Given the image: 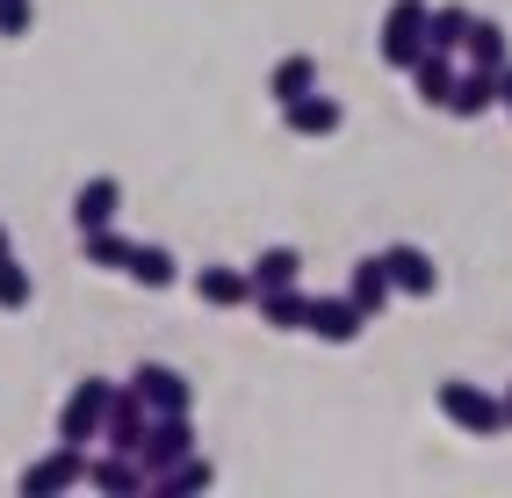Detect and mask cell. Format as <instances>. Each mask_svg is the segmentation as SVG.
Returning a JSON list of instances; mask_svg holds the SVG:
<instances>
[{"label":"cell","mask_w":512,"mask_h":498,"mask_svg":"<svg viewBox=\"0 0 512 498\" xmlns=\"http://www.w3.org/2000/svg\"><path fill=\"white\" fill-rule=\"evenodd\" d=\"M433 405H440V419H448V426H462V434H476V441L505 434V397H491L484 383H462V376H448V383L433 390Z\"/></svg>","instance_id":"6da1fadb"},{"label":"cell","mask_w":512,"mask_h":498,"mask_svg":"<svg viewBox=\"0 0 512 498\" xmlns=\"http://www.w3.org/2000/svg\"><path fill=\"white\" fill-rule=\"evenodd\" d=\"M426 8L433 0H390L383 29H375V51H383L390 73H412V58L426 51Z\"/></svg>","instance_id":"7a4b0ae2"},{"label":"cell","mask_w":512,"mask_h":498,"mask_svg":"<svg viewBox=\"0 0 512 498\" xmlns=\"http://www.w3.org/2000/svg\"><path fill=\"white\" fill-rule=\"evenodd\" d=\"M109 376H80L73 383V397H65V405H58V441L65 448H94L101 441V412H109Z\"/></svg>","instance_id":"3957f363"},{"label":"cell","mask_w":512,"mask_h":498,"mask_svg":"<svg viewBox=\"0 0 512 498\" xmlns=\"http://www.w3.org/2000/svg\"><path fill=\"white\" fill-rule=\"evenodd\" d=\"M181 455H195V419H188V412H159V419L145 426V441H138V462H145V484H152L159 470H174Z\"/></svg>","instance_id":"277c9868"},{"label":"cell","mask_w":512,"mask_h":498,"mask_svg":"<svg viewBox=\"0 0 512 498\" xmlns=\"http://www.w3.org/2000/svg\"><path fill=\"white\" fill-rule=\"evenodd\" d=\"M130 390L145 397L152 419H159V412H195V383H188L181 369H166V361H138V369H130Z\"/></svg>","instance_id":"5b68a950"},{"label":"cell","mask_w":512,"mask_h":498,"mask_svg":"<svg viewBox=\"0 0 512 498\" xmlns=\"http://www.w3.org/2000/svg\"><path fill=\"white\" fill-rule=\"evenodd\" d=\"M73 484H87V448H65V441L22 470V498H58V491H73Z\"/></svg>","instance_id":"8992f818"},{"label":"cell","mask_w":512,"mask_h":498,"mask_svg":"<svg viewBox=\"0 0 512 498\" xmlns=\"http://www.w3.org/2000/svg\"><path fill=\"white\" fill-rule=\"evenodd\" d=\"M145 426H152L145 397L130 390V383H116V390H109V412H101V448H116V455H138Z\"/></svg>","instance_id":"52a82bcc"},{"label":"cell","mask_w":512,"mask_h":498,"mask_svg":"<svg viewBox=\"0 0 512 498\" xmlns=\"http://www.w3.org/2000/svg\"><path fill=\"white\" fill-rule=\"evenodd\" d=\"M303 332H311V340H325V347H354L361 332H368V318L354 311V296H311Z\"/></svg>","instance_id":"ba28073f"},{"label":"cell","mask_w":512,"mask_h":498,"mask_svg":"<svg viewBox=\"0 0 512 498\" xmlns=\"http://www.w3.org/2000/svg\"><path fill=\"white\" fill-rule=\"evenodd\" d=\"M383 268H390V289H397V296H419V304H426V296L440 289V268H433V253H426V246H412V239L383 246Z\"/></svg>","instance_id":"9c48e42d"},{"label":"cell","mask_w":512,"mask_h":498,"mask_svg":"<svg viewBox=\"0 0 512 498\" xmlns=\"http://www.w3.org/2000/svg\"><path fill=\"white\" fill-rule=\"evenodd\" d=\"M282 123H289V138H339V123H347V109H339L325 87H311V94H296V102L282 109Z\"/></svg>","instance_id":"30bf717a"},{"label":"cell","mask_w":512,"mask_h":498,"mask_svg":"<svg viewBox=\"0 0 512 498\" xmlns=\"http://www.w3.org/2000/svg\"><path fill=\"white\" fill-rule=\"evenodd\" d=\"M87 484H94L101 498H138V491H145V462L101 448V455H87Z\"/></svg>","instance_id":"8fae6325"},{"label":"cell","mask_w":512,"mask_h":498,"mask_svg":"<svg viewBox=\"0 0 512 498\" xmlns=\"http://www.w3.org/2000/svg\"><path fill=\"white\" fill-rule=\"evenodd\" d=\"M116 217H123V181H116V174L80 181V195H73V231H101V224H116Z\"/></svg>","instance_id":"7c38bea8"},{"label":"cell","mask_w":512,"mask_h":498,"mask_svg":"<svg viewBox=\"0 0 512 498\" xmlns=\"http://www.w3.org/2000/svg\"><path fill=\"white\" fill-rule=\"evenodd\" d=\"M195 296H202L210 311H238V304H253V275L210 260V268H195Z\"/></svg>","instance_id":"4fadbf2b"},{"label":"cell","mask_w":512,"mask_h":498,"mask_svg":"<svg viewBox=\"0 0 512 498\" xmlns=\"http://www.w3.org/2000/svg\"><path fill=\"white\" fill-rule=\"evenodd\" d=\"M347 296H354V311L375 325V318H383L390 311V268H383V253H368V260H354V275H347Z\"/></svg>","instance_id":"5bb4252c"},{"label":"cell","mask_w":512,"mask_h":498,"mask_svg":"<svg viewBox=\"0 0 512 498\" xmlns=\"http://www.w3.org/2000/svg\"><path fill=\"white\" fill-rule=\"evenodd\" d=\"M491 109H498V73H484V65L455 73V87H448V116H455V123H476V116H491Z\"/></svg>","instance_id":"9a60e30c"},{"label":"cell","mask_w":512,"mask_h":498,"mask_svg":"<svg viewBox=\"0 0 512 498\" xmlns=\"http://www.w3.org/2000/svg\"><path fill=\"white\" fill-rule=\"evenodd\" d=\"M412 87L426 109H448V87H455V51H419L412 58Z\"/></svg>","instance_id":"2e32d148"},{"label":"cell","mask_w":512,"mask_h":498,"mask_svg":"<svg viewBox=\"0 0 512 498\" xmlns=\"http://www.w3.org/2000/svg\"><path fill=\"white\" fill-rule=\"evenodd\" d=\"M318 87V58L311 51H289V58H275V73H267V94H275V102L289 109L296 94H311Z\"/></svg>","instance_id":"e0dca14e"},{"label":"cell","mask_w":512,"mask_h":498,"mask_svg":"<svg viewBox=\"0 0 512 498\" xmlns=\"http://www.w3.org/2000/svg\"><path fill=\"white\" fill-rule=\"evenodd\" d=\"M253 311H260V325H275V332H303V311H311V296H303L296 282H289V289H260V296H253Z\"/></svg>","instance_id":"ac0fdd59"},{"label":"cell","mask_w":512,"mask_h":498,"mask_svg":"<svg viewBox=\"0 0 512 498\" xmlns=\"http://www.w3.org/2000/svg\"><path fill=\"white\" fill-rule=\"evenodd\" d=\"M253 296L260 289H289V282H303V253L296 246H267V253H253Z\"/></svg>","instance_id":"d6986e66"},{"label":"cell","mask_w":512,"mask_h":498,"mask_svg":"<svg viewBox=\"0 0 512 498\" xmlns=\"http://www.w3.org/2000/svg\"><path fill=\"white\" fill-rule=\"evenodd\" d=\"M210 484H217V470H210V462H202V455H181L174 470H159L145 491H152V498H188V491H210Z\"/></svg>","instance_id":"ffe728a7"},{"label":"cell","mask_w":512,"mask_h":498,"mask_svg":"<svg viewBox=\"0 0 512 498\" xmlns=\"http://www.w3.org/2000/svg\"><path fill=\"white\" fill-rule=\"evenodd\" d=\"M138 289H174L181 282V260L166 253V246H130V268H123Z\"/></svg>","instance_id":"44dd1931"},{"label":"cell","mask_w":512,"mask_h":498,"mask_svg":"<svg viewBox=\"0 0 512 498\" xmlns=\"http://www.w3.org/2000/svg\"><path fill=\"white\" fill-rule=\"evenodd\" d=\"M469 8L462 0H448V8H426V51H462V37H469Z\"/></svg>","instance_id":"7402d4cb"},{"label":"cell","mask_w":512,"mask_h":498,"mask_svg":"<svg viewBox=\"0 0 512 498\" xmlns=\"http://www.w3.org/2000/svg\"><path fill=\"white\" fill-rule=\"evenodd\" d=\"M130 246H138V239H123V231L116 224H101V231H80V253H87V268H130Z\"/></svg>","instance_id":"603a6c76"},{"label":"cell","mask_w":512,"mask_h":498,"mask_svg":"<svg viewBox=\"0 0 512 498\" xmlns=\"http://www.w3.org/2000/svg\"><path fill=\"white\" fill-rule=\"evenodd\" d=\"M462 58H469V65H484V73H498V65H505V29L476 15V22H469V37H462Z\"/></svg>","instance_id":"cb8c5ba5"},{"label":"cell","mask_w":512,"mask_h":498,"mask_svg":"<svg viewBox=\"0 0 512 498\" xmlns=\"http://www.w3.org/2000/svg\"><path fill=\"white\" fill-rule=\"evenodd\" d=\"M29 296H37L29 268H22L15 253H0V311H29Z\"/></svg>","instance_id":"d4e9b609"},{"label":"cell","mask_w":512,"mask_h":498,"mask_svg":"<svg viewBox=\"0 0 512 498\" xmlns=\"http://www.w3.org/2000/svg\"><path fill=\"white\" fill-rule=\"evenodd\" d=\"M29 29H37V8L29 0H0V44H22Z\"/></svg>","instance_id":"484cf974"},{"label":"cell","mask_w":512,"mask_h":498,"mask_svg":"<svg viewBox=\"0 0 512 498\" xmlns=\"http://www.w3.org/2000/svg\"><path fill=\"white\" fill-rule=\"evenodd\" d=\"M498 109H512V58L498 65Z\"/></svg>","instance_id":"4316f807"},{"label":"cell","mask_w":512,"mask_h":498,"mask_svg":"<svg viewBox=\"0 0 512 498\" xmlns=\"http://www.w3.org/2000/svg\"><path fill=\"white\" fill-rule=\"evenodd\" d=\"M0 253H15V239H8V224H0Z\"/></svg>","instance_id":"83f0119b"},{"label":"cell","mask_w":512,"mask_h":498,"mask_svg":"<svg viewBox=\"0 0 512 498\" xmlns=\"http://www.w3.org/2000/svg\"><path fill=\"white\" fill-rule=\"evenodd\" d=\"M505 426H512V383H505Z\"/></svg>","instance_id":"f1b7e54d"}]
</instances>
